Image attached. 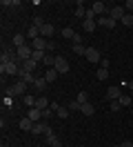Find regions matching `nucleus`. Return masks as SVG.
Returning a JSON list of instances; mask_svg holds the SVG:
<instances>
[{"label":"nucleus","instance_id":"12","mask_svg":"<svg viewBox=\"0 0 133 147\" xmlns=\"http://www.w3.org/2000/svg\"><path fill=\"white\" fill-rule=\"evenodd\" d=\"M33 120L31 118H27V116H22V118H20V129H22V131H33Z\"/></svg>","mask_w":133,"mask_h":147},{"label":"nucleus","instance_id":"26","mask_svg":"<svg viewBox=\"0 0 133 147\" xmlns=\"http://www.w3.org/2000/svg\"><path fill=\"white\" fill-rule=\"evenodd\" d=\"M35 65H38V63H35V60H31V58H29V60H25V63H22V69H25V71H29V74H31V71H33V69H35Z\"/></svg>","mask_w":133,"mask_h":147},{"label":"nucleus","instance_id":"15","mask_svg":"<svg viewBox=\"0 0 133 147\" xmlns=\"http://www.w3.org/2000/svg\"><path fill=\"white\" fill-rule=\"evenodd\" d=\"M27 118H31L33 123H40V118H42V111L38 109V107H31V109L27 111Z\"/></svg>","mask_w":133,"mask_h":147},{"label":"nucleus","instance_id":"7","mask_svg":"<svg viewBox=\"0 0 133 147\" xmlns=\"http://www.w3.org/2000/svg\"><path fill=\"white\" fill-rule=\"evenodd\" d=\"M98 25L104 27V29H113L115 25H118V20H113L111 16H100V18H98Z\"/></svg>","mask_w":133,"mask_h":147},{"label":"nucleus","instance_id":"44","mask_svg":"<svg viewBox=\"0 0 133 147\" xmlns=\"http://www.w3.org/2000/svg\"><path fill=\"white\" fill-rule=\"evenodd\" d=\"M129 92L133 94V80H131V83H129Z\"/></svg>","mask_w":133,"mask_h":147},{"label":"nucleus","instance_id":"4","mask_svg":"<svg viewBox=\"0 0 133 147\" xmlns=\"http://www.w3.org/2000/svg\"><path fill=\"white\" fill-rule=\"evenodd\" d=\"M84 58H87L89 63H93V65H100V60H102V56H100V51H98L96 47H87V54H84Z\"/></svg>","mask_w":133,"mask_h":147},{"label":"nucleus","instance_id":"39","mask_svg":"<svg viewBox=\"0 0 133 147\" xmlns=\"http://www.w3.org/2000/svg\"><path fill=\"white\" fill-rule=\"evenodd\" d=\"M124 9L129 11V13H133V0H126V2H124Z\"/></svg>","mask_w":133,"mask_h":147},{"label":"nucleus","instance_id":"14","mask_svg":"<svg viewBox=\"0 0 133 147\" xmlns=\"http://www.w3.org/2000/svg\"><path fill=\"white\" fill-rule=\"evenodd\" d=\"M18 76H20V80H22V83H27V85H33V83H35V76H33V74H29V71H25V69H20V74H18Z\"/></svg>","mask_w":133,"mask_h":147},{"label":"nucleus","instance_id":"3","mask_svg":"<svg viewBox=\"0 0 133 147\" xmlns=\"http://www.w3.org/2000/svg\"><path fill=\"white\" fill-rule=\"evenodd\" d=\"M53 69H55L58 74H67V71L71 69V67H69V60H67V58H62V56H55V63H53Z\"/></svg>","mask_w":133,"mask_h":147},{"label":"nucleus","instance_id":"8","mask_svg":"<svg viewBox=\"0 0 133 147\" xmlns=\"http://www.w3.org/2000/svg\"><path fill=\"white\" fill-rule=\"evenodd\" d=\"M49 107L58 114V118H69V107H62V105H58V102H51Z\"/></svg>","mask_w":133,"mask_h":147},{"label":"nucleus","instance_id":"37","mask_svg":"<svg viewBox=\"0 0 133 147\" xmlns=\"http://www.w3.org/2000/svg\"><path fill=\"white\" fill-rule=\"evenodd\" d=\"M53 63H55V56H47V58H44V65H47V67H53Z\"/></svg>","mask_w":133,"mask_h":147},{"label":"nucleus","instance_id":"10","mask_svg":"<svg viewBox=\"0 0 133 147\" xmlns=\"http://www.w3.org/2000/svg\"><path fill=\"white\" fill-rule=\"evenodd\" d=\"M120 96H122V92H120L118 85L109 87V92H106V98H109V100H120Z\"/></svg>","mask_w":133,"mask_h":147},{"label":"nucleus","instance_id":"9","mask_svg":"<svg viewBox=\"0 0 133 147\" xmlns=\"http://www.w3.org/2000/svg\"><path fill=\"white\" fill-rule=\"evenodd\" d=\"M47 45H49V40H44L42 36L35 38V40H31V47H33V49H38V51H47Z\"/></svg>","mask_w":133,"mask_h":147},{"label":"nucleus","instance_id":"45","mask_svg":"<svg viewBox=\"0 0 133 147\" xmlns=\"http://www.w3.org/2000/svg\"><path fill=\"white\" fill-rule=\"evenodd\" d=\"M0 147H9V145H7V143H2V145H0Z\"/></svg>","mask_w":133,"mask_h":147},{"label":"nucleus","instance_id":"16","mask_svg":"<svg viewBox=\"0 0 133 147\" xmlns=\"http://www.w3.org/2000/svg\"><path fill=\"white\" fill-rule=\"evenodd\" d=\"M76 18H87V9H84V2H82V0H78V2H76Z\"/></svg>","mask_w":133,"mask_h":147},{"label":"nucleus","instance_id":"23","mask_svg":"<svg viewBox=\"0 0 133 147\" xmlns=\"http://www.w3.org/2000/svg\"><path fill=\"white\" fill-rule=\"evenodd\" d=\"M73 54H78V56H84V54H87V47L82 45V42H73Z\"/></svg>","mask_w":133,"mask_h":147},{"label":"nucleus","instance_id":"19","mask_svg":"<svg viewBox=\"0 0 133 147\" xmlns=\"http://www.w3.org/2000/svg\"><path fill=\"white\" fill-rule=\"evenodd\" d=\"M96 27H98V20H82V29H84V31H89V34H91V31H96Z\"/></svg>","mask_w":133,"mask_h":147},{"label":"nucleus","instance_id":"30","mask_svg":"<svg viewBox=\"0 0 133 147\" xmlns=\"http://www.w3.org/2000/svg\"><path fill=\"white\" fill-rule=\"evenodd\" d=\"M120 22H122V25H126V27H133V13H129V11H126Z\"/></svg>","mask_w":133,"mask_h":147},{"label":"nucleus","instance_id":"32","mask_svg":"<svg viewBox=\"0 0 133 147\" xmlns=\"http://www.w3.org/2000/svg\"><path fill=\"white\" fill-rule=\"evenodd\" d=\"M62 38H69V40H73V38H76V31H73L71 27H64V29H62Z\"/></svg>","mask_w":133,"mask_h":147},{"label":"nucleus","instance_id":"41","mask_svg":"<svg viewBox=\"0 0 133 147\" xmlns=\"http://www.w3.org/2000/svg\"><path fill=\"white\" fill-rule=\"evenodd\" d=\"M100 67H104V69H109V67H111V63H109L106 58H102V60H100Z\"/></svg>","mask_w":133,"mask_h":147},{"label":"nucleus","instance_id":"22","mask_svg":"<svg viewBox=\"0 0 133 147\" xmlns=\"http://www.w3.org/2000/svg\"><path fill=\"white\" fill-rule=\"evenodd\" d=\"M44 58H47V54H44V51H38V49H33L31 60H35V63H44Z\"/></svg>","mask_w":133,"mask_h":147},{"label":"nucleus","instance_id":"28","mask_svg":"<svg viewBox=\"0 0 133 147\" xmlns=\"http://www.w3.org/2000/svg\"><path fill=\"white\" fill-rule=\"evenodd\" d=\"M22 98H25V105L29 107V109H31V107H35V98H38V96H31V94H27V96H22Z\"/></svg>","mask_w":133,"mask_h":147},{"label":"nucleus","instance_id":"11","mask_svg":"<svg viewBox=\"0 0 133 147\" xmlns=\"http://www.w3.org/2000/svg\"><path fill=\"white\" fill-rule=\"evenodd\" d=\"M47 131H51V127H49L44 120H40V123L33 125V131H31V134H47Z\"/></svg>","mask_w":133,"mask_h":147},{"label":"nucleus","instance_id":"17","mask_svg":"<svg viewBox=\"0 0 133 147\" xmlns=\"http://www.w3.org/2000/svg\"><path fill=\"white\" fill-rule=\"evenodd\" d=\"M53 31H55V29H53V25L44 22L42 29H40V36H42V38H51V36H53Z\"/></svg>","mask_w":133,"mask_h":147},{"label":"nucleus","instance_id":"2","mask_svg":"<svg viewBox=\"0 0 133 147\" xmlns=\"http://www.w3.org/2000/svg\"><path fill=\"white\" fill-rule=\"evenodd\" d=\"M7 94H9V96H22V94H27V83H22V80L13 83L7 89Z\"/></svg>","mask_w":133,"mask_h":147},{"label":"nucleus","instance_id":"5","mask_svg":"<svg viewBox=\"0 0 133 147\" xmlns=\"http://www.w3.org/2000/svg\"><path fill=\"white\" fill-rule=\"evenodd\" d=\"M91 9H93V13H96L98 18H100V16H106V13H109V7H106V2H102V0H96Z\"/></svg>","mask_w":133,"mask_h":147},{"label":"nucleus","instance_id":"13","mask_svg":"<svg viewBox=\"0 0 133 147\" xmlns=\"http://www.w3.org/2000/svg\"><path fill=\"white\" fill-rule=\"evenodd\" d=\"M44 138H47V143H49V145H51V147H62L60 138L55 136L53 131H47V134H44Z\"/></svg>","mask_w":133,"mask_h":147},{"label":"nucleus","instance_id":"38","mask_svg":"<svg viewBox=\"0 0 133 147\" xmlns=\"http://www.w3.org/2000/svg\"><path fill=\"white\" fill-rule=\"evenodd\" d=\"M120 109H122V105L118 100H111V111H120Z\"/></svg>","mask_w":133,"mask_h":147},{"label":"nucleus","instance_id":"33","mask_svg":"<svg viewBox=\"0 0 133 147\" xmlns=\"http://www.w3.org/2000/svg\"><path fill=\"white\" fill-rule=\"evenodd\" d=\"M76 100H78L80 105H84V102H89V96H87V92H80L78 96H76Z\"/></svg>","mask_w":133,"mask_h":147},{"label":"nucleus","instance_id":"21","mask_svg":"<svg viewBox=\"0 0 133 147\" xmlns=\"http://www.w3.org/2000/svg\"><path fill=\"white\" fill-rule=\"evenodd\" d=\"M58 76H60V74L55 71L53 67H49V69H47V74H44V78H47V83H53V80H55Z\"/></svg>","mask_w":133,"mask_h":147},{"label":"nucleus","instance_id":"42","mask_svg":"<svg viewBox=\"0 0 133 147\" xmlns=\"http://www.w3.org/2000/svg\"><path fill=\"white\" fill-rule=\"evenodd\" d=\"M53 49H55V42H53V40H49V45H47V51H53Z\"/></svg>","mask_w":133,"mask_h":147},{"label":"nucleus","instance_id":"27","mask_svg":"<svg viewBox=\"0 0 133 147\" xmlns=\"http://www.w3.org/2000/svg\"><path fill=\"white\" fill-rule=\"evenodd\" d=\"M80 111H82L84 116H93V105H91V102H84V105L80 107Z\"/></svg>","mask_w":133,"mask_h":147},{"label":"nucleus","instance_id":"40","mask_svg":"<svg viewBox=\"0 0 133 147\" xmlns=\"http://www.w3.org/2000/svg\"><path fill=\"white\" fill-rule=\"evenodd\" d=\"M51 114H53V109L49 107V109H44V111H42V118H44V120H47V118H51Z\"/></svg>","mask_w":133,"mask_h":147},{"label":"nucleus","instance_id":"1","mask_svg":"<svg viewBox=\"0 0 133 147\" xmlns=\"http://www.w3.org/2000/svg\"><path fill=\"white\" fill-rule=\"evenodd\" d=\"M20 69H22V65L18 63V60H9V63H0V71H2V76L7 74V76H13V74H20Z\"/></svg>","mask_w":133,"mask_h":147},{"label":"nucleus","instance_id":"20","mask_svg":"<svg viewBox=\"0 0 133 147\" xmlns=\"http://www.w3.org/2000/svg\"><path fill=\"white\" fill-rule=\"evenodd\" d=\"M47 78H44V76H40V78H35V83H33V87L35 89H38V92H44V89H47Z\"/></svg>","mask_w":133,"mask_h":147},{"label":"nucleus","instance_id":"43","mask_svg":"<svg viewBox=\"0 0 133 147\" xmlns=\"http://www.w3.org/2000/svg\"><path fill=\"white\" fill-rule=\"evenodd\" d=\"M120 147H133L131 140H124V143H120Z\"/></svg>","mask_w":133,"mask_h":147},{"label":"nucleus","instance_id":"25","mask_svg":"<svg viewBox=\"0 0 133 147\" xmlns=\"http://www.w3.org/2000/svg\"><path fill=\"white\" fill-rule=\"evenodd\" d=\"M27 38H31V40H35V38H40V29L31 25V27H29V31H27Z\"/></svg>","mask_w":133,"mask_h":147},{"label":"nucleus","instance_id":"6","mask_svg":"<svg viewBox=\"0 0 133 147\" xmlns=\"http://www.w3.org/2000/svg\"><path fill=\"white\" fill-rule=\"evenodd\" d=\"M124 13H126L124 5H115V7H111V9H109V16H111L113 20H118V22L122 20V16H124Z\"/></svg>","mask_w":133,"mask_h":147},{"label":"nucleus","instance_id":"31","mask_svg":"<svg viewBox=\"0 0 133 147\" xmlns=\"http://www.w3.org/2000/svg\"><path fill=\"white\" fill-rule=\"evenodd\" d=\"M11 42H13V47H16V49H18V47H22V45H27V42H25V38H22V34H16Z\"/></svg>","mask_w":133,"mask_h":147},{"label":"nucleus","instance_id":"34","mask_svg":"<svg viewBox=\"0 0 133 147\" xmlns=\"http://www.w3.org/2000/svg\"><path fill=\"white\" fill-rule=\"evenodd\" d=\"M18 5H20L18 0H2V7L5 9H11V7H18Z\"/></svg>","mask_w":133,"mask_h":147},{"label":"nucleus","instance_id":"36","mask_svg":"<svg viewBox=\"0 0 133 147\" xmlns=\"http://www.w3.org/2000/svg\"><path fill=\"white\" fill-rule=\"evenodd\" d=\"M31 25H33V27H38V29H42L44 20H42V18H33V20H31Z\"/></svg>","mask_w":133,"mask_h":147},{"label":"nucleus","instance_id":"29","mask_svg":"<svg viewBox=\"0 0 133 147\" xmlns=\"http://www.w3.org/2000/svg\"><path fill=\"white\" fill-rule=\"evenodd\" d=\"M118 102H120L122 107H129V105L133 102V98L129 96V94H122V96H120V100H118Z\"/></svg>","mask_w":133,"mask_h":147},{"label":"nucleus","instance_id":"18","mask_svg":"<svg viewBox=\"0 0 133 147\" xmlns=\"http://www.w3.org/2000/svg\"><path fill=\"white\" fill-rule=\"evenodd\" d=\"M35 107H38L40 111L49 109V100H47V96H38V98H35Z\"/></svg>","mask_w":133,"mask_h":147},{"label":"nucleus","instance_id":"35","mask_svg":"<svg viewBox=\"0 0 133 147\" xmlns=\"http://www.w3.org/2000/svg\"><path fill=\"white\" fill-rule=\"evenodd\" d=\"M80 107H82V105H80L78 100H71L69 102V111H80Z\"/></svg>","mask_w":133,"mask_h":147},{"label":"nucleus","instance_id":"24","mask_svg":"<svg viewBox=\"0 0 133 147\" xmlns=\"http://www.w3.org/2000/svg\"><path fill=\"white\" fill-rule=\"evenodd\" d=\"M96 78H98V80H106V78H109V69H104V67H98Z\"/></svg>","mask_w":133,"mask_h":147}]
</instances>
